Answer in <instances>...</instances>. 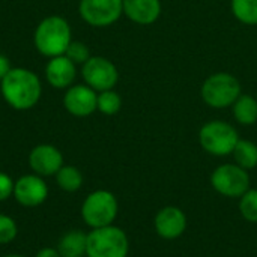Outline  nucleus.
Instances as JSON below:
<instances>
[{
    "label": "nucleus",
    "mask_w": 257,
    "mask_h": 257,
    "mask_svg": "<svg viewBox=\"0 0 257 257\" xmlns=\"http://www.w3.org/2000/svg\"><path fill=\"white\" fill-rule=\"evenodd\" d=\"M0 90L5 101L15 110L33 108L42 95L39 77L26 68H11L0 81Z\"/></svg>",
    "instance_id": "obj_1"
},
{
    "label": "nucleus",
    "mask_w": 257,
    "mask_h": 257,
    "mask_svg": "<svg viewBox=\"0 0 257 257\" xmlns=\"http://www.w3.org/2000/svg\"><path fill=\"white\" fill-rule=\"evenodd\" d=\"M36 50L45 57H56L65 54L68 45L72 42V30L69 23L59 15L44 18L33 35Z\"/></svg>",
    "instance_id": "obj_2"
},
{
    "label": "nucleus",
    "mask_w": 257,
    "mask_h": 257,
    "mask_svg": "<svg viewBox=\"0 0 257 257\" xmlns=\"http://www.w3.org/2000/svg\"><path fill=\"white\" fill-rule=\"evenodd\" d=\"M130 241L120 227L111 224L87 233L86 257H128Z\"/></svg>",
    "instance_id": "obj_3"
},
{
    "label": "nucleus",
    "mask_w": 257,
    "mask_h": 257,
    "mask_svg": "<svg viewBox=\"0 0 257 257\" xmlns=\"http://www.w3.org/2000/svg\"><path fill=\"white\" fill-rule=\"evenodd\" d=\"M119 214L116 196L107 190H96L86 196L81 205V218L90 229L107 227L114 223Z\"/></svg>",
    "instance_id": "obj_4"
},
{
    "label": "nucleus",
    "mask_w": 257,
    "mask_h": 257,
    "mask_svg": "<svg viewBox=\"0 0 257 257\" xmlns=\"http://www.w3.org/2000/svg\"><path fill=\"white\" fill-rule=\"evenodd\" d=\"M200 93L206 105L221 110L232 107L242 92L241 83L235 75L229 72H215L203 81Z\"/></svg>",
    "instance_id": "obj_5"
},
{
    "label": "nucleus",
    "mask_w": 257,
    "mask_h": 257,
    "mask_svg": "<svg viewBox=\"0 0 257 257\" xmlns=\"http://www.w3.org/2000/svg\"><path fill=\"white\" fill-rule=\"evenodd\" d=\"M199 142L205 152L214 157L232 155L239 134L236 128L224 120H209L199 131Z\"/></svg>",
    "instance_id": "obj_6"
},
{
    "label": "nucleus",
    "mask_w": 257,
    "mask_h": 257,
    "mask_svg": "<svg viewBox=\"0 0 257 257\" xmlns=\"http://www.w3.org/2000/svg\"><path fill=\"white\" fill-rule=\"evenodd\" d=\"M212 188L230 199H239L244 193L250 190L248 170L239 167L235 163H226L218 166L211 175Z\"/></svg>",
    "instance_id": "obj_7"
},
{
    "label": "nucleus",
    "mask_w": 257,
    "mask_h": 257,
    "mask_svg": "<svg viewBox=\"0 0 257 257\" xmlns=\"http://www.w3.org/2000/svg\"><path fill=\"white\" fill-rule=\"evenodd\" d=\"M81 75L84 83L95 92L114 89L119 81L116 65L102 56H92L84 65H81Z\"/></svg>",
    "instance_id": "obj_8"
},
{
    "label": "nucleus",
    "mask_w": 257,
    "mask_h": 257,
    "mask_svg": "<svg viewBox=\"0 0 257 257\" xmlns=\"http://www.w3.org/2000/svg\"><path fill=\"white\" fill-rule=\"evenodd\" d=\"M80 17L92 27H108L123 15L122 0H80Z\"/></svg>",
    "instance_id": "obj_9"
},
{
    "label": "nucleus",
    "mask_w": 257,
    "mask_h": 257,
    "mask_svg": "<svg viewBox=\"0 0 257 257\" xmlns=\"http://www.w3.org/2000/svg\"><path fill=\"white\" fill-rule=\"evenodd\" d=\"M12 197L24 208H36L48 197V185L39 175H23L15 181Z\"/></svg>",
    "instance_id": "obj_10"
},
{
    "label": "nucleus",
    "mask_w": 257,
    "mask_h": 257,
    "mask_svg": "<svg viewBox=\"0 0 257 257\" xmlns=\"http://www.w3.org/2000/svg\"><path fill=\"white\" fill-rule=\"evenodd\" d=\"M187 215L178 206H166L160 209L154 220L157 235L167 241L181 238L187 230Z\"/></svg>",
    "instance_id": "obj_11"
},
{
    "label": "nucleus",
    "mask_w": 257,
    "mask_h": 257,
    "mask_svg": "<svg viewBox=\"0 0 257 257\" xmlns=\"http://www.w3.org/2000/svg\"><path fill=\"white\" fill-rule=\"evenodd\" d=\"M29 166L35 175L54 176L63 166V155L53 145H38L29 154Z\"/></svg>",
    "instance_id": "obj_12"
},
{
    "label": "nucleus",
    "mask_w": 257,
    "mask_h": 257,
    "mask_svg": "<svg viewBox=\"0 0 257 257\" xmlns=\"http://www.w3.org/2000/svg\"><path fill=\"white\" fill-rule=\"evenodd\" d=\"M98 93L87 84H75L66 89L63 105L68 113L75 117L90 116L96 110Z\"/></svg>",
    "instance_id": "obj_13"
},
{
    "label": "nucleus",
    "mask_w": 257,
    "mask_h": 257,
    "mask_svg": "<svg viewBox=\"0 0 257 257\" xmlns=\"http://www.w3.org/2000/svg\"><path fill=\"white\" fill-rule=\"evenodd\" d=\"M77 75V65H74L65 54L51 57L45 66V77L51 87L68 89Z\"/></svg>",
    "instance_id": "obj_14"
},
{
    "label": "nucleus",
    "mask_w": 257,
    "mask_h": 257,
    "mask_svg": "<svg viewBox=\"0 0 257 257\" xmlns=\"http://www.w3.org/2000/svg\"><path fill=\"white\" fill-rule=\"evenodd\" d=\"M123 15L136 24L151 26L161 15V0H122Z\"/></svg>",
    "instance_id": "obj_15"
},
{
    "label": "nucleus",
    "mask_w": 257,
    "mask_h": 257,
    "mask_svg": "<svg viewBox=\"0 0 257 257\" xmlns=\"http://www.w3.org/2000/svg\"><path fill=\"white\" fill-rule=\"evenodd\" d=\"M86 247L87 233L75 229L63 233L56 248L62 257H86Z\"/></svg>",
    "instance_id": "obj_16"
},
{
    "label": "nucleus",
    "mask_w": 257,
    "mask_h": 257,
    "mask_svg": "<svg viewBox=\"0 0 257 257\" xmlns=\"http://www.w3.org/2000/svg\"><path fill=\"white\" fill-rule=\"evenodd\" d=\"M232 114L244 126L254 125L257 122V99L253 95L241 93L232 105Z\"/></svg>",
    "instance_id": "obj_17"
},
{
    "label": "nucleus",
    "mask_w": 257,
    "mask_h": 257,
    "mask_svg": "<svg viewBox=\"0 0 257 257\" xmlns=\"http://www.w3.org/2000/svg\"><path fill=\"white\" fill-rule=\"evenodd\" d=\"M232 155L235 164H238L245 170H253L257 167V145L251 140L239 139Z\"/></svg>",
    "instance_id": "obj_18"
},
{
    "label": "nucleus",
    "mask_w": 257,
    "mask_h": 257,
    "mask_svg": "<svg viewBox=\"0 0 257 257\" xmlns=\"http://www.w3.org/2000/svg\"><path fill=\"white\" fill-rule=\"evenodd\" d=\"M56 184L60 190L66 193H75L83 185V173L75 166H62V169L54 175Z\"/></svg>",
    "instance_id": "obj_19"
},
{
    "label": "nucleus",
    "mask_w": 257,
    "mask_h": 257,
    "mask_svg": "<svg viewBox=\"0 0 257 257\" xmlns=\"http://www.w3.org/2000/svg\"><path fill=\"white\" fill-rule=\"evenodd\" d=\"M230 9L239 23L257 26V0H232Z\"/></svg>",
    "instance_id": "obj_20"
},
{
    "label": "nucleus",
    "mask_w": 257,
    "mask_h": 257,
    "mask_svg": "<svg viewBox=\"0 0 257 257\" xmlns=\"http://www.w3.org/2000/svg\"><path fill=\"white\" fill-rule=\"evenodd\" d=\"M122 107V98L120 95L114 90H104L98 93V99H96V110L101 111L105 116H113L116 113H119Z\"/></svg>",
    "instance_id": "obj_21"
},
{
    "label": "nucleus",
    "mask_w": 257,
    "mask_h": 257,
    "mask_svg": "<svg viewBox=\"0 0 257 257\" xmlns=\"http://www.w3.org/2000/svg\"><path fill=\"white\" fill-rule=\"evenodd\" d=\"M239 212L245 221L257 224V190L250 188L239 197Z\"/></svg>",
    "instance_id": "obj_22"
},
{
    "label": "nucleus",
    "mask_w": 257,
    "mask_h": 257,
    "mask_svg": "<svg viewBox=\"0 0 257 257\" xmlns=\"http://www.w3.org/2000/svg\"><path fill=\"white\" fill-rule=\"evenodd\" d=\"M65 56L74 63V65H84L92 56H90V51H89V47L84 44V42H80V41H72L66 51H65Z\"/></svg>",
    "instance_id": "obj_23"
},
{
    "label": "nucleus",
    "mask_w": 257,
    "mask_h": 257,
    "mask_svg": "<svg viewBox=\"0 0 257 257\" xmlns=\"http://www.w3.org/2000/svg\"><path fill=\"white\" fill-rule=\"evenodd\" d=\"M18 235V226L15 220L6 214H0V245L11 244Z\"/></svg>",
    "instance_id": "obj_24"
},
{
    "label": "nucleus",
    "mask_w": 257,
    "mask_h": 257,
    "mask_svg": "<svg viewBox=\"0 0 257 257\" xmlns=\"http://www.w3.org/2000/svg\"><path fill=\"white\" fill-rule=\"evenodd\" d=\"M15 181L5 172H0V202H6L14 194Z\"/></svg>",
    "instance_id": "obj_25"
},
{
    "label": "nucleus",
    "mask_w": 257,
    "mask_h": 257,
    "mask_svg": "<svg viewBox=\"0 0 257 257\" xmlns=\"http://www.w3.org/2000/svg\"><path fill=\"white\" fill-rule=\"evenodd\" d=\"M11 62H9V59L6 57V56H3V54H0V81L5 78V75L11 71Z\"/></svg>",
    "instance_id": "obj_26"
},
{
    "label": "nucleus",
    "mask_w": 257,
    "mask_h": 257,
    "mask_svg": "<svg viewBox=\"0 0 257 257\" xmlns=\"http://www.w3.org/2000/svg\"><path fill=\"white\" fill-rule=\"evenodd\" d=\"M35 257H62V256H60V253L57 251V248H54V247H44V248H41V250L36 253V256Z\"/></svg>",
    "instance_id": "obj_27"
},
{
    "label": "nucleus",
    "mask_w": 257,
    "mask_h": 257,
    "mask_svg": "<svg viewBox=\"0 0 257 257\" xmlns=\"http://www.w3.org/2000/svg\"><path fill=\"white\" fill-rule=\"evenodd\" d=\"M2 257H26V256H21V254H6V256H2Z\"/></svg>",
    "instance_id": "obj_28"
}]
</instances>
